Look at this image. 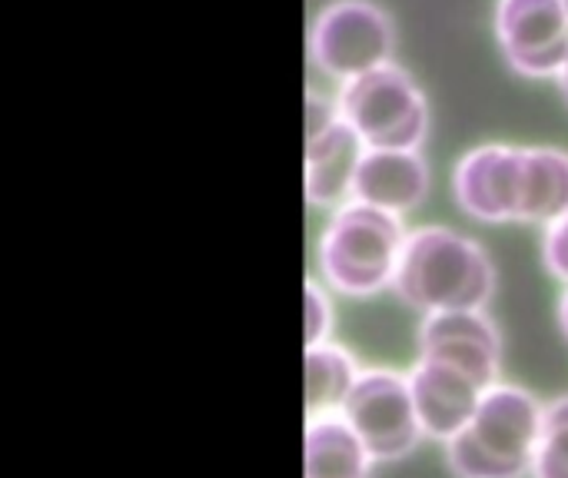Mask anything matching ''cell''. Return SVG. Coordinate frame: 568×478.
Wrapping results in <instances>:
<instances>
[{"label": "cell", "instance_id": "6da1fadb", "mask_svg": "<svg viewBox=\"0 0 568 478\" xmlns=\"http://www.w3.org/2000/svg\"><path fill=\"white\" fill-rule=\"evenodd\" d=\"M393 293L423 316L486 309L496 293V266L473 236L419 226L406 236Z\"/></svg>", "mask_w": 568, "mask_h": 478}, {"label": "cell", "instance_id": "7a4b0ae2", "mask_svg": "<svg viewBox=\"0 0 568 478\" xmlns=\"http://www.w3.org/2000/svg\"><path fill=\"white\" fill-rule=\"evenodd\" d=\"M546 406L513 383H496L473 423L446 446V462L456 478H526L532 476L542 439Z\"/></svg>", "mask_w": 568, "mask_h": 478}, {"label": "cell", "instance_id": "3957f363", "mask_svg": "<svg viewBox=\"0 0 568 478\" xmlns=\"http://www.w3.org/2000/svg\"><path fill=\"white\" fill-rule=\"evenodd\" d=\"M406 236L403 216L359 200L336 206L316 246L323 283L353 299L393 289Z\"/></svg>", "mask_w": 568, "mask_h": 478}, {"label": "cell", "instance_id": "277c9868", "mask_svg": "<svg viewBox=\"0 0 568 478\" xmlns=\"http://www.w3.org/2000/svg\"><path fill=\"white\" fill-rule=\"evenodd\" d=\"M343 120L369 150H419L429 130V106L416 80L396 67H376L339 90Z\"/></svg>", "mask_w": 568, "mask_h": 478}, {"label": "cell", "instance_id": "5b68a950", "mask_svg": "<svg viewBox=\"0 0 568 478\" xmlns=\"http://www.w3.org/2000/svg\"><path fill=\"white\" fill-rule=\"evenodd\" d=\"M393 20L373 0H333L310 30V57L333 80H356L393 63Z\"/></svg>", "mask_w": 568, "mask_h": 478}, {"label": "cell", "instance_id": "8992f818", "mask_svg": "<svg viewBox=\"0 0 568 478\" xmlns=\"http://www.w3.org/2000/svg\"><path fill=\"white\" fill-rule=\"evenodd\" d=\"M339 416L353 426L376 462H396L423 439L409 376L393 369H363Z\"/></svg>", "mask_w": 568, "mask_h": 478}, {"label": "cell", "instance_id": "52a82bcc", "mask_svg": "<svg viewBox=\"0 0 568 478\" xmlns=\"http://www.w3.org/2000/svg\"><path fill=\"white\" fill-rule=\"evenodd\" d=\"M496 37L506 63L523 77H559L568 63L566 0H499Z\"/></svg>", "mask_w": 568, "mask_h": 478}, {"label": "cell", "instance_id": "ba28073f", "mask_svg": "<svg viewBox=\"0 0 568 478\" xmlns=\"http://www.w3.org/2000/svg\"><path fill=\"white\" fill-rule=\"evenodd\" d=\"M526 193V146L483 143L453 173V196L463 213L483 223H519Z\"/></svg>", "mask_w": 568, "mask_h": 478}, {"label": "cell", "instance_id": "9c48e42d", "mask_svg": "<svg viewBox=\"0 0 568 478\" xmlns=\"http://www.w3.org/2000/svg\"><path fill=\"white\" fill-rule=\"evenodd\" d=\"M409 389L416 399V413L423 423V436L436 439V443H453L476 416L483 396L489 393L473 373L433 359V356H419L413 373H409Z\"/></svg>", "mask_w": 568, "mask_h": 478}, {"label": "cell", "instance_id": "30bf717a", "mask_svg": "<svg viewBox=\"0 0 568 478\" xmlns=\"http://www.w3.org/2000/svg\"><path fill=\"white\" fill-rule=\"evenodd\" d=\"M419 356L453 363L493 389L503 369V336L483 309L439 313L419 326Z\"/></svg>", "mask_w": 568, "mask_h": 478}, {"label": "cell", "instance_id": "8fae6325", "mask_svg": "<svg viewBox=\"0 0 568 478\" xmlns=\"http://www.w3.org/2000/svg\"><path fill=\"white\" fill-rule=\"evenodd\" d=\"M363 136L339 116L326 133L303 143V186L313 206H343L353 200L356 173L366 156Z\"/></svg>", "mask_w": 568, "mask_h": 478}, {"label": "cell", "instance_id": "7c38bea8", "mask_svg": "<svg viewBox=\"0 0 568 478\" xmlns=\"http://www.w3.org/2000/svg\"><path fill=\"white\" fill-rule=\"evenodd\" d=\"M429 196V166L419 150H366L353 200L386 210L393 216L413 213Z\"/></svg>", "mask_w": 568, "mask_h": 478}, {"label": "cell", "instance_id": "4fadbf2b", "mask_svg": "<svg viewBox=\"0 0 568 478\" xmlns=\"http://www.w3.org/2000/svg\"><path fill=\"white\" fill-rule=\"evenodd\" d=\"M373 456L343 416L306 419L303 478H369Z\"/></svg>", "mask_w": 568, "mask_h": 478}, {"label": "cell", "instance_id": "5bb4252c", "mask_svg": "<svg viewBox=\"0 0 568 478\" xmlns=\"http://www.w3.org/2000/svg\"><path fill=\"white\" fill-rule=\"evenodd\" d=\"M359 373L363 369L356 366L353 353H346L336 343L303 349V406H306V419L343 413V403L353 393Z\"/></svg>", "mask_w": 568, "mask_h": 478}, {"label": "cell", "instance_id": "9a60e30c", "mask_svg": "<svg viewBox=\"0 0 568 478\" xmlns=\"http://www.w3.org/2000/svg\"><path fill=\"white\" fill-rule=\"evenodd\" d=\"M568 213V153L556 146H526V193L519 223L552 226Z\"/></svg>", "mask_w": 568, "mask_h": 478}, {"label": "cell", "instance_id": "2e32d148", "mask_svg": "<svg viewBox=\"0 0 568 478\" xmlns=\"http://www.w3.org/2000/svg\"><path fill=\"white\" fill-rule=\"evenodd\" d=\"M532 478H568V396L546 406Z\"/></svg>", "mask_w": 568, "mask_h": 478}, {"label": "cell", "instance_id": "e0dca14e", "mask_svg": "<svg viewBox=\"0 0 568 478\" xmlns=\"http://www.w3.org/2000/svg\"><path fill=\"white\" fill-rule=\"evenodd\" d=\"M303 309H306V319H303V349H313V346L329 343V333H333V306H329L323 286H316L313 279H306V286H303Z\"/></svg>", "mask_w": 568, "mask_h": 478}, {"label": "cell", "instance_id": "ac0fdd59", "mask_svg": "<svg viewBox=\"0 0 568 478\" xmlns=\"http://www.w3.org/2000/svg\"><path fill=\"white\" fill-rule=\"evenodd\" d=\"M542 263L546 269L568 283V213L559 216L552 226H546V236H542Z\"/></svg>", "mask_w": 568, "mask_h": 478}, {"label": "cell", "instance_id": "d6986e66", "mask_svg": "<svg viewBox=\"0 0 568 478\" xmlns=\"http://www.w3.org/2000/svg\"><path fill=\"white\" fill-rule=\"evenodd\" d=\"M559 329H562V336L568 339V289L566 296L559 299Z\"/></svg>", "mask_w": 568, "mask_h": 478}, {"label": "cell", "instance_id": "ffe728a7", "mask_svg": "<svg viewBox=\"0 0 568 478\" xmlns=\"http://www.w3.org/2000/svg\"><path fill=\"white\" fill-rule=\"evenodd\" d=\"M556 80H559V90H562V96H566V103H568V63L562 67V73H559Z\"/></svg>", "mask_w": 568, "mask_h": 478}, {"label": "cell", "instance_id": "44dd1931", "mask_svg": "<svg viewBox=\"0 0 568 478\" xmlns=\"http://www.w3.org/2000/svg\"><path fill=\"white\" fill-rule=\"evenodd\" d=\"M566 7H568V0H566Z\"/></svg>", "mask_w": 568, "mask_h": 478}]
</instances>
